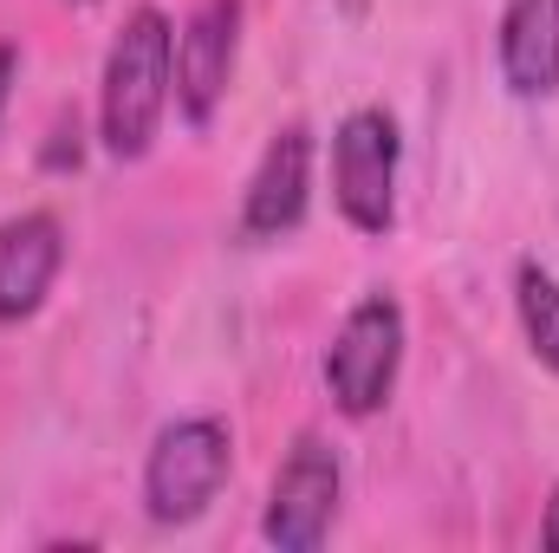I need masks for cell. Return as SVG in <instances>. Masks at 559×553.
Listing matches in <instances>:
<instances>
[{
	"instance_id": "6da1fadb",
	"label": "cell",
	"mask_w": 559,
	"mask_h": 553,
	"mask_svg": "<svg viewBox=\"0 0 559 553\" xmlns=\"http://www.w3.org/2000/svg\"><path fill=\"white\" fill-rule=\"evenodd\" d=\"M176 98V26L163 7H131L111 52H105V85H98V138L118 163H138L163 131V111Z\"/></svg>"
},
{
	"instance_id": "7a4b0ae2",
	"label": "cell",
	"mask_w": 559,
	"mask_h": 553,
	"mask_svg": "<svg viewBox=\"0 0 559 553\" xmlns=\"http://www.w3.org/2000/svg\"><path fill=\"white\" fill-rule=\"evenodd\" d=\"M235 469V436L222 416H176L169 430H156L150 462H143V508L163 528H182L195 515H209V502L222 495Z\"/></svg>"
},
{
	"instance_id": "3957f363",
	"label": "cell",
	"mask_w": 559,
	"mask_h": 553,
	"mask_svg": "<svg viewBox=\"0 0 559 553\" xmlns=\"http://www.w3.org/2000/svg\"><path fill=\"white\" fill-rule=\"evenodd\" d=\"M397 372H404V306L391 293H365L325 345V391L345 416H378L397 391Z\"/></svg>"
},
{
	"instance_id": "277c9868",
	"label": "cell",
	"mask_w": 559,
	"mask_h": 553,
	"mask_svg": "<svg viewBox=\"0 0 559 553\" xmlns=\"http://www.w3.org/2000/svg\"><path fill=\"white\" fill-rule=\"evenodd\" d=\"M397 156H404V143H397L391 111L365 105V111H352L338 125V138H332V196H338V209H345V222L358 235H391V222H397Z\"/></svg>"
},
{
	"instance_id": "5b68a950",
	"label": "cell",
	"mask_w": 559,
	"mask_h": 553,
	"mask_svg": "<svg viewBox=\"0 0 559 553\" xmlns=\"http://www.w3.org/2000/svg\"><path fill=\"white\" fill-rule=\"evenodd\" d=\"M338 489H345V475H338V456H332V443L306 430V436L286 449V462L274 469V489H267V521H261V534H267L280 553H312L325 534H332Z\"/></svg>"
},
{
	"instance_id": "8992f818",
	"label": "cell",
	"mask_w": 559,
	"mask_h": 553,
	"mask_svg": "<svg viewBox=\"0 0 559 553\" xmlns=\"http://www.w3.org/2000/svg\"><path fill=\"white\" fill-rule=\"evenodd\" d=\"M235 52H241V0H202L176 33V111L195 131L215 125L235 79Z\"/></svg>"
},
{
	"instance_id": "52a82bcc",
	"label": "cell",
	"mask_w": 559,
	"mask_h": 553,
	"mask_svg": "<svg viewBox=\"0 0 559 553\" xmlns=\"http://www.w3.org/2000/svg\"><path fill=\"white\" fill-rule=\"evenodd\" d=\"M306 202H312V131L306 125H286L274 131V143L261 150L254 176H248V196H241V235L248 242H280L306 222Z\"/></svg>"
},
{
	"instance_id": "ba28073f",
	"label": "cell",
	"mask_w": 559,
	"mask_h": 553,
	"mask_svg": "<svg viewBox=\"0 0 559 553\" xmlns=\"http://www.w3.org/2000/svg\"><path fill=\"white\" fill-rule=\"evenodd\" d=\"M66 268V222L52 209H26L0 222V326H20L46 306Z\"/></svg>"
},
{
	"instance_id": "9c48e42d",
	"label": "cell",
	"mask_w": 559,
	"mask_h": 553,
	"mask_svg": "<svg viewBox=\"0 0 559 553\" xmlns=\"http://www.w3.org/2000/svg\"><path fill=\"white\" fill-rule=\"evenodd\" d=\"M495 59H501V85L514 98H554L559 92V0H508Z\"/></svg>"
},
{
	"instance_id": "30bf717a",
	"label": "cell",
	"mask_w": 559,
	"mask_h": 553,
	"mask_svg": "<svg viewBox=\"0 0 559 553\" xmlns=\"http://www.w3.org/2000/svg\"><path fill=\"white\" fill-rule=\"evenodd\" d=\"M514 306H521V332L534 345V358L559 372V280L540 261H521L514 268Z\"/></svg>"
},
{
	"instance_id": "8fae6325",
	"label": "cell",
	"mask_w": 559,
	"mask_h": 553,
	"mask_svg": "<svg viewBox=\"0 0 559 553\" xmlns=\"http://www.w3.org/2000/svg\"><path fill=\"white\" fill-rule=\"evenodd\" d=\"M13 79H20V52L0 39V118H7V105H13Z\"/></svg>"
},
{
	"instance_id": "7c38bea8",
	"label": "cell",
	"mask_w": 559,
	"mask_h": 553,
	"mask_svg": "<svg viewBox=\"0 0 559 553\" xmlns=\"http://www.w3.org/2000/svg\"><path fill=\"white\" fill-rule=\"evenodd\" d=\"M540 548L559 553V489H554V502H547V515H540Z\"/></svg>"
}]
</instances>
